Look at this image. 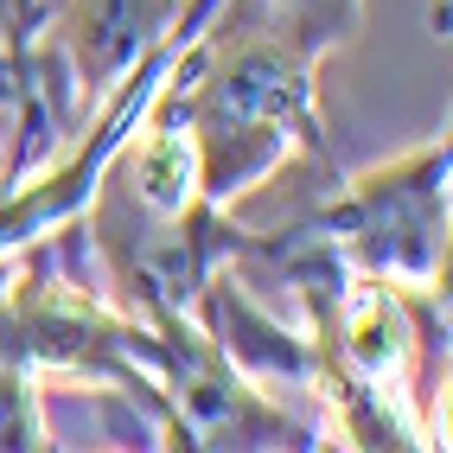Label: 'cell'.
Returning a JSON list of instances; mask_svg holds the SVG:
<instances>
[{
	"label": "cell",
	"mask_w": 453,
	"mask_h": 453,
	"mask_svg": "<svg viewBox=\"0 0 453 453\" xmlns=\"http://www.w3.org/2000/svg\"><path fill=\"white\" fill-rule=\"evenodd\" d=\"M326 256L383 281H447V141H421L396 166L339 179L319 218L294 224Z\"/></svg>",
	"instance_id": "6da1fadb"
},
{
	"label": "cell",
	"mask_w": 453,
	"mask_h": 453,
	"mask_svg": "<svg viewBox=\"0 0 453 453\" xmlns=\"http://www.w3.org/2000/svg\"><path fill=\"white\" fill-rule=\"evenodd\" d=\"M179 7H186V0H58V13H51V33H58L51 39V71L65 77V89L83 103V115L173 33Z\"/></svg>",
	"instance_id": "7a4b0ae2"
},
{
	"label": "cell",
	"mask_w": 453,
	"mask_h": 453,
	"mask_svg": "<svg viewBox=\"0 0 453 453\" xmlns=\"http://www.w3.org/2000/svg\"><path fill=\"white\" fill-rule=\"evenodd\" d=\"M7 13H13V33H7V58L13 65L33 71V33H39V0H7Z\"/></svg>",
	"instance_id": "3957f363"
},
{
	"label": "cell",
	"mask_w": 453,
	"mask_h": 453,
	"mask_svg": "<svg viewBox=\"0 0 453 453\" xmlns=\"http://www.w3.org/2000/svg\"><path fill=\"white\" fill-rule=\"evenodd\" d=\"M7 186H13V179H7V173H0V198H7Z\"/></svg>",
	"instance_id": "277c9868"
},
{
	"label": "cell",
	"mask_w": 453,
	"mask_h": 453,
	"mask_svg": "<svg viewBox=\"0 0 453 453\" xmlns=\"http://www.w3.org/2000/svg\"><path fill=\"white\" fill-rule=\"evenodd\" d=\"M0 13H7V0H0ZM7 33H13V13H7Z\"/></svg>",
	"instance_id": "5b68a950"
}]
</instances>
